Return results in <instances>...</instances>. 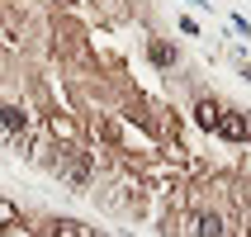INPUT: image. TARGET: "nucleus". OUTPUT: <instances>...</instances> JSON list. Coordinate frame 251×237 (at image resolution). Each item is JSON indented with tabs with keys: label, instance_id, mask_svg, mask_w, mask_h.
Masks as SVG:
<instances>
[{
	"label": "nucleus",
	"instance_id": "8",
	"mask_svg": "<svg viewBox=\"0 0 251 237\" xmlns=\"http://www.w3.org/2000/svg\"><path fill=\"white\" fill-rule=\"evenodd\" d=\"M52 133H57V138H71V133H76V128H71L67 119H62V114H52Z\"/></svg>",
	"mask_w": 251,
	"mask_h": 237
},
{
	"label": "nucleus",
	"instance_id": "7",
	"mask_svg": "<svg viewBox=\"0 0 251 237\" xmlns=\"http://www.w3.org/2000/svg\"><path fill=\"white\" fill-rule=\"evenodd\" d=\"M52 237H81V223H71V218H62V223H52Z\"/></svg>",
	"mask_w": 251,
	"mask_h": 237
},
{
	"label": "nucleus",
	"instance_id": "5",
	"mask_svg": "<svg viewBox=\"0 0 251 237\" xmlns=\"http://www.w3.org/2000/svg\"><path fill=\"white\" fill-rule=\"evenodd\" d=\"M147 57H152L156 67H176V48H171V43H161V38L147 43Z\"/></svg>",
	"mask_w": 251,
	"mask_h": 237
},
{
	"label": "nucleus",
	"instance_id": "6",
	"mask_svg": "<svg viewBox=\"0 0 251 237\" xmlns=\"http://www.w3.org/2000/svg\"><path fill=\"white\" fill-rule=\"evenodd\" d=\"M10 228H24V213H19V204L0 199V233H10Z\"/></svg>",
	"mask_w": 251,
	"mask_h": 237
},
{
	"label": "nucleus",
	"instance_id": "4",
	"mask_svg": "<svg viewBox=\"0 0 251 237\" xmlns=\"http://www.w3.org/2000/svg\"><path fill=\"white\" fill-rule=\"evenodd\" d=\"M218 114H223V105H218V100H199V105H195V124L204 128V133H213Z\"/></svg>",
	"mask_w": 251,
	"mask_h": 237
},
{
	"label": "nucleus",
	"instance_id": "3",
	"mask_svg": "<svg viewBox=\"0 0 251 237\" xmlns=\"http://www.w3.org/2000/svg\"><path fill=\"white\" fill-rule=\"evenodd\" d=\"M0 128L14 133V138H24V133H28V114L19 109V105H0Z\"/></svg>",
	"mask_w": 251,
	"mask_h": 237
},
{
	"label": "nucleus",
	"instance_id": "2",
	"mask_svg": "<svg viewBox=\"0 0 251 237\" xmlns=\"http://www.w3.org/2000/svg\"><path fill=\"white\" fill-rule=\"evenodd\" d=\"M185 228H195L190 237H227V218L223 213H195V218H185Z\"/></svg>",
	"mask_w": 251,
	"mask_h": 237
},
{
	"label": "nucleus",
	"instance_id": "1",
	"mask_svg": "<svg viewBox=\"0 0 251 237\" xmlns=\"http://www.w3.org/2000/svg\"><path fill=\"white\" fill-rule=\"evenodd\" d=\"M213 133L227 142H247L251 138V114H237V109H223L218 114V124H213Z\"/></svg>",
	"mask_w": 251,
	"mask_h": 237
}]
</instances>
